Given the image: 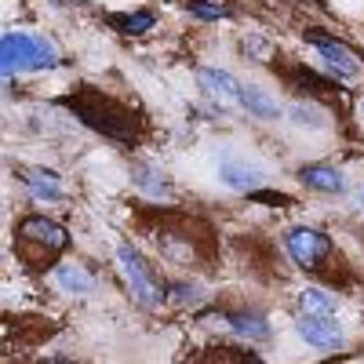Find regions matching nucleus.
<instances>
[{
	"instance_id": "1",
	"label": "nucleus",
	"mask_w": 364,
	"mask_h": 364,
	"mask_svg": "<svg viewBox=\"0 0 364 364\" xmlns=\"http://www.w3.org/2000/svg\"><path fill=\"white\" fill-rule=\"evenodd\" d=\"M66 109L73 117H80L87 128H95L99 135H106L113 142L132 146L139 139V117L128 106H120L109 95L95 91V87H77L73 95H66Z\"/></svg>"
},
{
	"instance_id": "2",
	"label": "nucleus",
	"mask_w": 364,
	"mask_h": 364,
	"mask_svg": "<svg viewBox=\"0 0 364 364\" xmlns=\"http://www.w3.org/2000/svg\"><path fill=\"white\" fill-rule=\"evenodd\" d=\"M51 66H58V51L48 41L29 33H4V41H0V70H4V77L18 70H51Z\"/></svg>"
},
{
	"instance_id": "3",
	"label": "nucleus",
	"mask_w": 364,
	"mask_h": 364,
	"mask_svg": "<svg viewBox=\"0 0 364 364\" xmlns=\"http://www.w3.org/2000/svg\"><path fill=\"white\" fill-rule=\"evenodd\" d=\"M117 266H120V273H124V281H128V288H132V295L142 302V306H161V299H164V291H161V284L149 277V269H146V262L139 259V252L132 248V245H120L117 248Z\"/></svg>"
},
{
	"instance_id": "4",
	"label": "nucleus",
	"mask_w": 364,
	"mask_h": 364,
	"mask_svg": "<svg viewBox=\"0 0 364 364\" xmlns=\"http://www.w3.org/2000/svg\"><path fill=\"white\" fill-rule=\"evenodd\" d=\"M295 331L302 339H306L310 346L317 350H343L346 346V336H343V328L331 321V317H310V314H302Z\"/></svg>"
},
{
	"instance_id": "5",
	"label": "nucleus",
	"mask_w": 364,
	"mask_h": 364,
	"mask_svg": "<svg viewBox=\"0 0 364 364\" xmlns=\"http://www.w3.org/2000/svg\"><path fill=\"white\" fill-rule=\"evenodd\" d=\"M288 252H291V259L299 262V266H317L324 255H328V237L321 233V230H306V226H299V230H291L288 233Z\"/></svg>"
},
{
	"instance_id": "6",
	"label": "nucleus",
	"mask_w": 364,
	"mask_h": 364,
	"mask_svg": "<svg viewBox=\"0 0 364 364\" xmlns=\"http://www.w3.org/2000/svg\"><path fill=\"white\" fill-rule=\"evenodd\" d=\"M306 41L310 44H317V51L328 58V66L336 70L343 80H353L357 73H360V66H357V58H353V51L346 48V44H339V41H331L328 33H321V29H310L306 33Z\"/></svg>"
},
{
	"instance_id": "7",
	"label": "nucleus",
	"mask_w": 364,
	"mask_h": 364,
	"mask_svg": "<svg viewBox=\"0 0 364 364\" xmlns=\"http://www.w3.org/2000/svg\"><path fill=\"white\" fill-rule=\"evenodd\" d=\"M18 237L33 240V245H44V248H51V252H63V248L70 245V233H66L63 226H58V223L44 219V215L22 219V226H18Z\"/></svg>"
},
{
	"instance_id": "8",
	"label": "nucleus",
	"mask_w": 364,
	"mask_h": 364,
	"mask_svg": "<svg viewBox=\"0 0 364 364\" xmlns=\"http://www.w3.org/2000/svg\"><path fill=\"white\" fill-rule=\"evenodd\" d=\"M197 84L204 87V95L211 99H226V102H240V84L237 77H230L226 70H215V66H200L197 70Z\"/></svg>"
},
{
	"instance_id": "9",
	"label": "nucleus",
	"mask_w": 364,
	"mask_h": 364,
	"mask_svg": "<svg viewBox=\"0 0 364 364\" xmlns=\"http://www.w3.org/2000/svg\"><path fill=\"white\" fill-rule=\"evenodd\" d=\"M219 178L226 182L230 190H240V193H255L262 186V171L245 164V161H233V157L219 164Z\"/></svg>"
},
{
	"instance_id": "10",
	"label": "nucleus",
	"mask_w": 364,
	"mask_h": 364,
	"mask_svg": "<svg viewBox=\"0 0 364 364\" xmlns=\"http://www.w3.org/2000/svg\"><path fill=\"white\" fill-rule=\"evenodd\" d=\"M22 186L29 197H37V200H58L63 197V186H58V175L48 171V168H22Z\"/></svg>"
},
{
	"instance_id": "11",
	"label": "nucleus",
	"mask_w": 364,
	"mask_h": 364,
	"mask_svg": "<svg viewBox=\"0 0 364 364\" xmlns=\"http://www.w3.org/2000/svg\"><path fill=\"white\" fill-rule=\"evenodd\" d=\"M302 182L321 193H346V175L336 171V168H328V164H310V168H302Z\"/></svg>"
},
{
	"instance_id": "12",
	"label": "nucleus",
	"mask_w": 364,
	"mask_h": 364,
	"mask_svg": "<svg viewBox=\"0 0 364 364\" xmlns=\"http://www.w3.org/2000/svg\"><path fill=\"white\" fill-rule=\"evenodd\" d=\"M240 106H245L248 113H255V117H262V120H277L281 117V106L259 87H240Z\"/></svg>"
},
{
	"instance_id": "13",
	"label": "nucleus",
	"mask_w": 364,
	"mask_h": 364,
	"mask_svg": "<svg viewBox=\"0 0 364 364\" xmlns=\"http://www.w3.org/2000/svg\"><path fill=\"white\" fill-rule=\"evenodd\" d=\"M226 324H230L233 336H240V339H255V343L269 339L266 321H262V317H255V314H230V317H226Z\"/></svg>"
},
{
	"instance_id": "14",
	"label": "nucleus",
	"mask_w": 364,
	"mask_h": 364,
	"mask_svg": "<svg viewBox=\"0 0 364 364\" xmlns=\"http://www.w3.org/2000/svg\"><path fill=\"white\" fill-rule=\"evenodd\" d=\"M55 281H58V288L70 291V295H84V291L95 288V277H91L87 269H80V266H58Z\"/></svg>"
},
{
	"instance_id": "15",
	"label": "nucleus",
	"mask_w": 364,
	"mask_h": 364,
	"mask_svg": "<svg viewBox=\"0 0 364 364\" xmlns=\"http://www.w3.org/2000/svg\"><path fill=\"white\" fill-rule=\"evenodd\" d=\"M154 11H120V15H109V26L120 29L124 37H139L146 29H154Z\"/></svg>"
},
{
	"instance_id": "16",
	"label": "nucleus",
	"mask_w": 364,
	"mask_h": 364,
	"mask_svg": "<svg viewBox=\"0 0 364 364\" xmlns=\"http://www.w3.org/2000/svg\"><path fill=\"white\" fill-rule=\"evenodd\" d=\"M299 306H302V314H310V317H336L339 302L331 299L328 291H321V288H306L299 295Z\"/></svg>"
},
{
	"instance_id": "17",
	"label": "nucleus",
	"mask_w": 364,
	"mask_h": 364,
	"mask_svg": "<svg viewBox=\"0 0 364 364\" xmlns=\"http://www.w3.org/2000/svg\"><path fill=\"white\" fill-rule=\"evenodd\" d=\"M288 120H291L295 128H306V132L328 128V113H324L321 106H314V102H295V106L288 109Z\"/></svg>"
},
{
	"instance_id": "18",
	"label": "nucleus",
	"mask_w": 364,
	"mask_h": 364,
	"mask_svg": "<svg viewBox=\"0 0 364 364\" xmlns=\"http://www.w3.org/2000/svg\"><path fill=\"white\" fill-rule=\"evenodd\" d=\"M135 182H139V190H146L149 197H168V193H171L168 175L157 171V168H149V164H139V168H135Z\"/></svg>"
},
{
	"instance_id": "19",
	"label": "nucleus",
	"mask_w": 364,
	"mask_h": 364,
	"mask_svg": "<svg viewBox=\"0 0 364 364\" xmlns=\"http://www.w3.org/2000/svg\"><path fill=\"white\" fill-rule=\"evenodd\" d=\"M190 11H193L197 18H204V22H223V18H230V8L215 4V0H190Z\"/></svg>"
},
{
	"instance_id": "20",
	"label": "nucleus",
	"mask_w": 364,
	"mask_h": 364,
	"mask_svg": "<svg viewBox=\"0 0 364 364\" xmlns=\"http://www.w3.org/2000/svg\"><path fill=\"white\" fill-rule=\"evenodd\" d=\"M245 55H248V58H269V44H266V37L248 33V37H245Z\"/></svg>"
},
{
	"instance_id": "21",
	"label": "nucleus",
	"mask_w": 364,
	"mask_h": 364,
	"mask_svg": "<svg viewBox=\"0 0 364 364\" xmlns=\"http://www.w3.org/2000/svg\"><path fill=\"white\" fill-rule=\"evenodd\" d=\"M255 200H266V204H281V208L288 204V197H284V193H259V190H255Z\"/></svg>"
},
{
	"instance_id": "22",
	"label": "nucleus",
	"mask_w": 364,
	"mask_h": 364,
	"mask_svg": "<svg viewBox=\"0 0 364 364\" xmlns=\"http://www.w3.org/2000/svg\"><path fill=\"white\" fill-rule=\"evenodd\" d=\"M350 200H353V211H364V186H357Z\"/></svg>"
},
{
	"instance_id": "23",
	"label": "nucleus",
	"mask_w": 364,
	"mask_h": 364,
	"mask_svg": "<svg viewBox=\"0 0 364 364\" xmlns=\"http://www.w3.org/2000/svg\"><path fill=\"white\" fill-rule=\"evenodd\" d=\"M171 295H178V302H190L197 291H193V288H171Z\"/></svg>"
},
{
	"instance_id": "24",
	"label": "nucleus",
	"mask_w": 364,
	"mask_h": 364,
	"mask_svg": "<svg viewBox=\"0 0 364 364\" xmlns=\"http://www.w3.org/2000/svg\"><path fill=\"white\" fill-rule=\"evenodd\" d=\"M240 364H262L255 353H240Z\"/></svg>"
},
{
	"instance_id": "25",
	"label": "nucleus",
	"mask_w": 364,
	"mask_h": 364,
	"mask_svg": "<svg viewBox=\"0 0 364 364\" xmlns=\"http://www.w3.org/2000/svg\"><path fill=\"white\" fill-rule=\"evenodd\" d=\"M357 109H360V117H364V95H360V102H357Z\"/></svg>"
},
{
	"instance_id": "26",
	"label": "nucleus",
	"mask_w": 364,
	"mask_h": 364,
	"mask_svg": "<svg viewBox=\"0 0 364 364\" xmlns=\"http://www.w3.org/2000/svg\"><path fill=\"white\" fill-rule=\"evenodd\" d=\"M55 364H70V360H55Z\"/></svg>"
}]
</instances>
